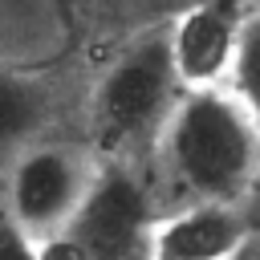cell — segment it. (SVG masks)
<instances>
[{"label": "cell", "instance_id": "6da1fadb", "mask_svg": "<svg viewBox=\"0 0 260 260\" xmlns=\"http://www.w3.org/2000/svg\"><path fill=\"white\" fill-rule=\"evenodd\" d=\"M162 154L199 203H244L260 171V126L228 85L187 89L167 114Z\"/></svg>", "mask_w": 260, "mask_h": 260}, {"label": "cell", "instance_id": "7a4b0ae2", "mask_svg": "<svg viewBox=\"0 0 260 260\" xmlns=\"http://www.w3.org/2000/svg\"><path fill=\"white\" fill-rule=\"evenodd\" d=\"M179 69L171 57V28L138 37L98 81L93 122L110 142H130L175 110Z\"/></svg>", "mask_w": 260, "mask_h": 260}, {"label": "cell", "instance_id": "3957f363", "mask_svg": "<svg viewBox=\"0 0 260 260\" xmlns=\"http://www.w3.org/2000/svg\"><path fill=\"white\" fill-rule=\"evenodd\" d=\"M89 183H93V171L85 167V158L77 150L37 146V150L20 154V162L12 171L8 211L24 232H32L41 240V236H49L73 219Z\"/></svg>", "mask_w": 260, "mask_h": 260}, {"label": "cell", "instance_id": "277c9868", "mask_svg": "<svg viewBox=\"0 0 260 260\" xmlns=\"http://www.w3.org/2000/svg\"><path fill=\"white\" fill-rule=\"evenodd\" d=\"M65 232L85 248L89 260H130L142 244L150 248V207L146 191L126 171L93 175L85 199L77 203Z\"/></svg>", "mask_w": 260, "mask_h": 260}, {"label": "cell", "instance_id": "5b68a950", "mask_svg": "<svg viewBox=\"0 0 260 260\" xmlns=\"http://www.w3.org/2000/svg\"><path fill=\"white\" fill-rule=\"evenodd\" d=\"M240 24H244V16L228 0L195 4L171 24V57H175L179 81L187 89H207V85L228 81Z\"/></svg>", "mask_w": 260, "mask_h": 260}, {"label": "cell", "instance_id": "8992f818", "mask_svg": "<svg viewBox=\"0 0 260 260\" xmlns=\"http://www.w3.org/2000/svg\"><path fill=\"white\" fill-rule=\"evenodd\" d=\"M248 232L240 203H191L150 228V260H236Z\"/></svg>", "mask_w": 260, "mask_h": 260}, {"label": "cell", "instance_id": "52a82bcc", "mask_svg": "<svg viewBox=\"0 0 260 260\" xmlns=\"http://www.w3.org/2000/svg\"><path fill=\"white\" fill-rule=\"evenodd\" d=\"M45 118V93L16 77V73H0V146H16L24 142Z\"/></svg>", "mask_w": 260, "mask_h": 260}, {"label": "cell", "instance_id": "ba28073f", "mask_svg": "<svg viewBox=\"0 0 260 260\" xmlns=\"http://www.w3.org/2000/svg\"><path fill=\"white\" fill-rule=\"evenodd\" d=\"M223 85L240 98V106L260 126V12L244 16L240 41H236V57H232V69H228Z\"/></svg>", "mask_w": 260, "mask_h": 260}, {"label": "cell", "instance_id": "9c48e42d", "mask_svg": "<svg viewBox=\"0 0 260 260\" xmlns=\"http://www.w3.org/2000/svg\"><path fill=\"white\" fill-rule=\"evenodd\" d=\"M0 260H41L37 256V236L24 232L8 207H0Z\"/></svg>", "mask_w": 260, "mask_h": 260}, {"label": "cell", "instance_id": "30bf717a", "mask_svg": "<svg viewBox=\"0 0 260 260\" xmlns=\"http://www.w3.org/2000/svg\"><path fill=\"white\" fill-rule=\"evenodd\" d=\"M37 256H41V260H89V256H85V248H81L65 228H57V232L41 236V240H37Z\"/></svg>", "mask_w": 260, "mask_h": 260}, {"label": "cell", "instance_id": "8fae6325", "mask_svg": "<svg viewBox=\"0 0 260 260\" xmlns=\"http://www.w3.org/2000/svg\"><path fill=\"white\" fill-rule=\"evenodd\" d=\"M49 16V0H0V20L8 24H37Z\"/></svg>", "mask_w": 260, "mask_h": 260}, {"label": "cell", "instance_id": "7c38bea8", "mask_svg": "<svg viewBox=\"0 0 260 260\" xmlns=\"http://www.w3.org/2000/svg\"><path fill=\"white\" fill-rule=\"evenodd\" d=\"M244 215H248V223H252V232H260V171H256V179H252V191L244 195Z\"/></svg>", "mask_w": 260, "mask_h": 260}]
</instances>
